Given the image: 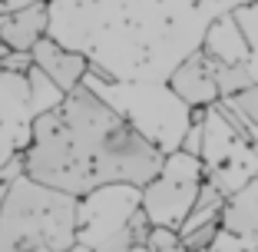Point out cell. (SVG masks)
I'll return each instance as SVG.
<instances>
[{"mask_svg":"<svg viewBox=\"0 0 258 252\" xmlns=\"http://www.w3.org/2000/svg\"><path fill=\"white\" fill-rule=\"evenodd\" d=\"M232 17H235L242 37L248 40V46H258V0H248V4L235 7V10H232Z\"/></svg>","mask_w":258,"mask_h":252,"instance_id":"cell-18","label":"cell"},{"mask_svg":"<svg viewBox=\"0 0 258 252\" xmlns=\"http://www.w3.org/2000/svg\"><path fill=\"white\" fill-rule=\"evenodd\" d=\"M76 203L27 173L17 176L0 206V252H67L76 242Z\"/></svg>","mask_w":258,"mask_h":252,"instance_id":"cell-3","label":"cell"},{"mask_svg":"<svg viewBox=\"0 0 258 252\" xmlns=\"http://www.w3.org/2000/svg\"><path fill=\"white\" fill-rule=\"evenodd\" d=\"M33 107L27 73H10L0 67V166L20 156L30 143Z\"/></svg>","mask_w":258,"mask_h":252,"instance_id":"cell-8","label":"cell"},{"mask_svg":"<svg viewBox=\"0 0 258 252\" xmlns=\"http://www.w3.org/2000/svg\"><path fill=\"white\" fill-rule=\"evenodd\" d=\"M202 50L212 60L219 63H242L245 57H248V40L242 37V30H238V23L232 14H222L219 20H212V27L205 30L202 37Z\"/></svg>","mask_w":258,"mask_h":252,"instance_id":"cell-13","label":"cell"},{"mask_svg":"<svg viewBox=\"0 0 258 252\" xmlns=\"http://www.w3.org/2000/svg\"><path fill=\"white\" fill-rule=\"evenodd\" d=\"M46 33H50V4L46 0H33L27 7L0 14V40L7 50H30Z\"/></svg>","mask_w":258,"mask_h":252,"instance_id":"cell-11","label":"cell"},{"mask_svg":"<svg viewBox=\"0 0 258 252\" xmlns=\"http://www.w3.org/2000/svg\"><path fill=\"white\" fill-rule=\"evenodd\" d=\"M215 232H219V222H209V226H199V229L185 232L182 242H185V249H189V252H205V249H209V242L215 239Z\"/></svg>","mask_w":258,"mask_h":252,"instance_id":"cell-19","label":"cell"},{"mask_svg":"<svg viewBox=\"0 0 258 252\" xmlns=\"http://www.w3.org/2000/svg\"><path fill=\"white\" fill-rule=\"evenodd\" d=\"M4 50H7V46H4V40H0V54H4Z\"/></svg>","mask_w":258,"mask_h":252,"instance_id":"cell-25","label":"cell"},{"mask_svg":"<svg viewBox=\"0 0 258 252\" xmlns=\"http://www.w3.org/2000/svg\"><path fill=\"white\" fill-rule=\"evenodd\" d=\"M83 83L162 153L179 149L185 130L192 126V107L169 90L166 80H96L86 73Z\"/></svg>","mask_w":258,"mask_h":252,"instance_id":"cell-4","label":"cell"},{"mask_svg":"<svg viewBox=\"0 0 258 252\" xmlns=\"http://www.w3.org/2000/svg\"><path fill=\"white\" fill-rule=\"evenodd\" d=\"M27 4H33V0H0V14H10V10L27 7Z\"/></svg>","mask_w":258,"mask_h":252,"instance_id":"cell-22","label":"cell"},{"mask_svg":"<svg viewBox=\"0 0 258 252\" xmlns=\"http://www.w3.org/2000/svg\"><path fill=\"white\" fill-rule=\"evenodd\" d=\"M222 203H225V192H222L215 183L205 179L202 189H199V196H196V203H192V209H189V216H185V222L179 226V236L199 229V226H209V222H219Z\"/></svg>","mask_w":258,"mask_h":252,"instance_id":"cell-14","label":"cell"},{"mask_svg":"<svg viewBox=\"0 0 258 252\" xmlns=\"http://www.w3.org/2000/svg\"><path fill=\"white\" fill-rule=\"evenodd\" d=\"M162 153L86 83L73 86L53 110L33 116L23 173L70 196H86L106 183L143 189L159 173Z\"/></svg>","mask_w":258,"mask_h":252,"instance_id":"cell-2","label":"cell"},{"mask_svg":"<svg viewBox=\"0 0 258 252\" xmlns=\"http://www.w3.org/2000/svg\"><path fill=\"white\" fill-rule=\"evenodd\" d=\"M248 0H53L50 37L90 60L96 80H166L222 14Z\"/></svg>","mask_w":258,"mask_h":252,"instance_id":"cell-1","label":"cell"},{"mask_svg":"<svg viewBox=\"0 0 258 252\" xmlns=\"http://www.w3.org/2000/svg\"><path fill=\"white\" fill-rule=\"evenodd\" d=\"M129 252H149V245H146V242H133V249H129Z\"/></svg>","mask_w":258,"mask_h":252,"instance_id":"cell-24","label":"cell"},{"mask_svg":"<svg viewBox=\"0 0 258 252\" xmlns=\"http://www.w3.org/2000/svg\"><path fill=\"white\" fill-rule=\"evenodd\" d=\"M166 83H169V90H172L179 99H185L192 110H196V107H212V103H219V99H222L219 83H215L212 60H209L205 50L189 54L166 77Z\"/></svg>","mask_w":258,"mask_h":252,"instance_id":"cell-9","label":"cell"},{"mask_svg":"<svg viewBox=\"0 0 258 252\" xmlns=\"http://www.w3.org/2000/svg\"><path fill=\"white\" fill-rule=\"evenodd\" d=\"M232 99H235L238 107H242L245 113H248L251 120L258 123V83H255V86H248V90H242V93H235Z\"/></svg>","mask_w":258,"mask_h":252,"instance_id":"cell-21","label":"cell"},{"mask_svg":"<svg viewBox=\"0 0 258 252\" xmlns=\"http://www.w3.org/2000/svg\"><path fill=\"white\" fill-rule=\"evenodd\" d=\"M199 160L205 166V179L215 183L225 196H232L235 189H242L248 179L258 176V146L238 126H232L215 103L205 107Z\"/></svg>","mask_w":258,"mask_h":252,"instance_id":"cell-5","label":"cell"},{"mask_svg":"<svg viewBox=\"0 0 258 252\" xmlns=\"http://www.w3.org/2000/svg\"><path fill=\"white\" fill-rule=\"evenodd\" d=\"M139 206H143V189L133 183H106L80 196V203H76V242L90 245V249L103 245L109 236L126 229Z\"/></svg>","mask_w":258,"mask_h":252,"instance_id":"cell-7","label":"cell"},{"mask_svg":"<svg viewBox=\"0 0 258 252\" xmlns=\"http://www.w3.org/2000/svg\"><path fill=\"white\" fill-rule=\"evenodd\" d=\"M205 252H258V232H251V236H235V232H228V229L219 226V232H215V239L209 242Z\"/></svg>","mask_w":258,"mask_h":252,"instance_id":"cell-16","label":"cell"},{"mask_svg":"<svg viewBox=\"0 0 258 252\" xmlns=\"http://www.w3.org/2000/svg\"><path fill=\"white\" fill-rule=\"evenodd\" d=\"M27 86H30V107H33V116L37 113H46V110H53L67 93L53 83V80L46 77L40 67H30L27 70Z\"/></svg>","mask_w":258,"mask_h":252,"instance_id":"cell-15","label":"cell"},{"mask_svg":"<svg viewBox=\"0 0 258 252\" xmlns=\"http://www.w3.org/2000/svg\"><path fill=\"white\" fill-rule=\"evenodd\" d=\"M0 67L10 70V73H27L33 67V54L30 50H4L0 54Z\"/></svg>","mask_w":258,"mask_h":252,"instance_id":"cell-20","label":"cell"},{"mask_svg":"<svg viewBox=\"0 0 258 252\" xmlns=\"http://www.w3.org/2000/svg\"><path fill=\"white\" fill-rule=\"evenodd\" d=\"M146 245H149V252H189L179 229H169V226H152L146 236Z\"/></svg>","mask_w":258,"mask_h":252,"instance_id":"cell-17","label":"cell"},{"mask_svg":"<svg viewBox=\"0 0 258 252\" xmlns=\"http://www.w3.org/2000/svg\"><path fill=\"white\" fill-rule=\"evenodd\" d=\"M46 4H53V0H46Z\"/></svg>","mask_w":258,"mask_h":252,"instance_id":"cell-26","label":"cell"},{"mask_svg":"<svg viewBox=\"0 0 258 252\" xmlns=\"http://www.w3.org/2000/svg\"><path fill=\"white\" fill-rule=\"evenodd\" d=\"M202 183H205L202 160L185 153V149H172V153H166L159 173L143 186V213L149 216L152 226L179 229L189 216Z\"/></svg>","mask_w":258,"mask_h":252,"instance_id":"cell-6","label":"cell"},{"mask_svg":"<svg viewBox=\"0 0 258 252\" xmlns=\"http://www.w3.org/2000/svg\"><path fill=\"white\" fill-rule=\"evenodd\" d=\"M30 54H33V67L43 70V73L53 80L63 93H70L73 86L83 83L86 70H90V60H86L80 50L63 46L60 40H53L50 33H46V37H40L37 43L30 46Z\"/></svg>","mask_w":258,"mask_h":252,"instance_id":"cell-10","label":"cell"},{"mask_svg":"<svg viewBox=\"0 0 258 252\" xmlns=\"http://www.w3.org/2000/svg\"><path fill=\"white\" fill-rule=\"evenodd\" d=\"M219 226L235 236H251L258 232V176L248 179L242 189H235L232 196H225L219 213Z\"/></svg>","mask_w":258,"mask_h":252,"instance_id":"cell-12","label":"cell"},{"mask_svg":"<svg viewBox=\"0 0 258 252\" xmlns=\"http://www.w3.org/2000/svg\"><path fill=\"white\" fill-rule=\"evenodd\" d=\"M67 252H93V249H90V245H83V242H73Z\"/></svg>","mask_w":258,"mask_h":252,"instance_id":"cell-23","label":"cell"}]
</instances>
